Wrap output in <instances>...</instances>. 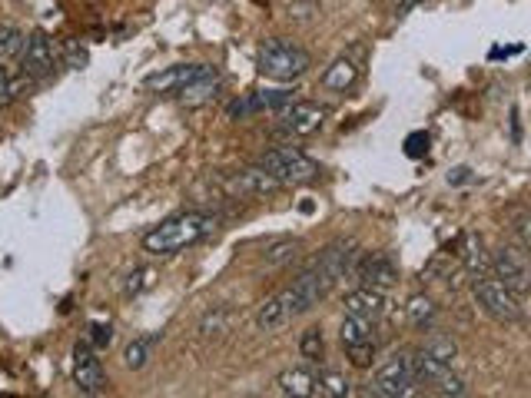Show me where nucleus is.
<instances>
[{
	"mask_svg": "<svg viewBox=\"0 0 531 398\" xmlns=\"http://www.w3.org/2000/svg\"><path fill=\"white\" fill-rule=\"evenodd\" d=\"M213 229H216L213 216H206V213H180V216L163 219L153 233L143 236V249L153 253V256H173V253H180V249H186V246H196L200 239L210 236Z\"/></svg>",
	"mask_w": 531,
	"mask_h": 398,
	"instance_id": "obj_1",
	"label": "nucleus"
},
{
	"mask_svg": "<svg viewBox=\"0 0 531 398\" xmlns=\"http://www.w3.org/2000/svg\"><path fill=\"white\" fill-rule=\"evenodd\" d=\"M309 67H312V57L286 37H273L259 47V73L269 80H279V83L299 80Z\"/></svg>",
	"mask_w": 531,
	"mask_h": 398,
	"instance_id": "obj_2",
	"label": "nucleus"
},
{
	"mask_svg": "<svg viewBox=\"0 0 531 398\" xmlns=\"http://www.w3.org/2000/svg\"><path fill=\"white\" fill-rule=\"evenodd\" d=\"M329 289H332V282L326 279V272L312 263L306 272H299V276L289 282L283 292H276V299H279V306L286 309L289 322H293L296 316H303V312L316 309L319 299H326Z\"/></svg>",
	"mask_w": 531,
	"mask_h": 398,
	"instance_id": "obj_3",
	"label": "nucleus"
},
{
	"mask_svg": "<svg viewBox=\"0 0 531 398\" xmlns=\"http://www.w3.org/2000/svg\"><path fill=\"white\" fill-rule=\"evenodd\" d=\"M259 166L266 173H273L283 186H299V183H312L319 176V163L312 156L293 150V146H279V150H269L259 156Z\"/></svg>",
	"mask_w": 531,
	"mask_h": 398,
	"instance_id": "obj_4",
	"label": "nucleus"
},
{
	"mask_svg": "<svg viewBox=\"0 0 531 398\" xmlns=\"http://www.w3.org/2000/svg\"><path fill=\"white\" fill-rule=\"evenodd\" d=\"M472 292L478 299V306H482L488 316H492L495 322H522V302H518V296L508 286H502L495 276H475L472 282Z\"/></svg>",
	"mask_w": 531,
	"mask_h": 398,
	"instance_id": "obj_5",
	"label": "nucleus"
},
{
	"mask_svg": "<svg viewBox=\"0 0 531 398\" xmlns=\"http://www.w3.org/2000/svg\"><path fill=\"white\" fill-rule=\"evenodd\" d=\"M419 389L415 382V359L409 352H395L389 362L379 365L376 379H372V395L382 398H405Z\"/></svg>",
	"mask_w": 531,
	"mask_h": 398,
	"instance_id": "obj_6",
	"label": "nucleus"
},
{
	"mask_svg": "<svg viewBox=\"0 0 531 398\" xmlns=\"http://www.w3.org/2000/svg\"><path fill=\"white\" fill-rule=\"evenodd\" d=\"M372 326L376 322L362 316H346L339 326V342L356 369H369L372 359H376V332H372Z\"/></svg>",
	"mask_w": 531,
	"mask_h": 398,
	"instance_id": "obj_7",
	"label": "nucleus"
},
{
	"mask_svg": "<svg viewBox=\"0 0 531 398\" xmlns=\"http://www.w3.org/2000/svg\"><path fill=\"white\" fill-rule=\"evenodd\" d=\"M492 269L495 279L515 292V296H525L531 286V266H528V253L518 246H502L492 256Z\"/></svg>",
	"mask_w": 531,
	"mask_h": 398,
	"instance_id": "obj_8",
	"label": "nucleus"
},
{
	"mask_svg": "<svg viewBox=\"0 0 531 398\" xmlns=\"http://www.w3.org/2000/svg\"><path fill=\"white\" fill-rule=\"evenodd\" d=\"M54 67H57L54 40H50L44 30L30 34L24 40V50H20V70H24V77L40 80V77H47V73H54Z\"/></svg>",
	"mask_w": 531,
	"mask_h": 398,
	"instance_id": "obj_9",
	"label": "nucleus"
},
{
	"mask_svg": "<svg viewBox=\"0 0 531 398\" xmlns=\"http://www.w3.org/2000/svg\"><path fill=\"white\" fill-rule=\"evenodd\" d=\"M326 123V110L319 103H306V100H293L279 110V127L293 136H312L319 133V127Z\"/></svg>",
	"mask_w": 531,
	"mask_h": 398,
	"instance_id": "obj_10",
	"label": "nucleus"
},
{
	"mask_svg": "<svg viewBox=\"0 0 531 398\" xmlns=\"http://www.w3.org/2000/svg\"><path fill=\"white\" fill-rule=\"evenodd\" d=\"M74 385L80 395H100L107 389V372H103L97 352L87 342L74 349Z\"/></svg>",
	"mask_w": 531,
	"mask_h": 398,
	"instance_id": "obj_11",
	"label": "nucleus"
},
{
	"mask_svg": "<svg viewBox=\"0 0 531 398\" xmlns=\"http://www.w3.org/2000/svg\"><path fill=\"white\" fill-rule=\"evenodd\" d=\"M286 103H293V93L289 90H256V93H249V97L243 100H233L226 107V117L229 120H246V117H253V113H279L286 107Z\"/></svg>",
	"mask_w": 531,
	"mask_h": 398,
	"instance_id": "obj_12",
	"label": "nucleus"
},
{
	"mask_svg": "<svg viewBox=\"0 0 531 398\" xmlns=\"http://www.w3.org/2000/svg\"><path fill=\"white\" fill-rule=\"evenodd\" d=\"M356 259H359L356 243H352V239H339V243H332V246L322 249V256L316 259V266L326 272V279L332 282V286H336V282H342L352 269H356Z\"/></svg>",
	"mask_w": 531,
	"mask_h": 398,
	"instance_id": "obj_13",
	"label": "nucleus"
},
{
	"mask_svg": "<svg viewBox=\"0 0 531 398\" xmlns=\"http://www.w3.org/2000/svg\"><path fill=\"white\" fill-rule=\"evenodd\" d=\"M216 67H206V64H180V67H166L160 73H153L147 77V90L153 93H180L186 83H193L196 77H206V73H213Z\"/></svg>",
	"mask_w": 531,
	"mask_h": 398,
	"instance_id": "obj_14",
	"label": "nucleus"
},
{
	"mask_svg": "<svg viewBox=\"0 0 531 398\" xmlns=\"http://www.w3.org/2000/svg\"><path fill=\"white\" fill-rule=\"evenodd\" d=\"M226 186H229V193H236V196H266V193L283 190V183H279L273 173H266L263 166H253V170L229 176Z\"/></svg>",
	"mask_w": 531,
	"mask_h": 398,
	"instance_id": "obj_15",
	"label": "nucleus"
},
{
	"mask_svg": "<svg viewBox=\"0 0 531 398\" xmlns=\"http://www.w3.org/2000/svg\"><path fill=\"white\" fill-rule=\"evenodd\" d=\"M356 276L362 286H369V289H389L395 279H399V266H395V259L392 256H369V259H362V263L356 266Z\"/></svg>",
	"mask_w": 531,
	"mask_h": 398,
	"instance_id": "obj_16",
	"label": "nucleus"
},
{
	"mask_svg": "<svg viewBox=\"0 0 531 398\" xmlns=\"http://www.w3.org/2000/svg\"><path fill=\"white\" fill-rule=\"evenodd\" d=\"M382 312H385V296H382V289H369V286H362V289H352L349 296H346V316H362V319H382Z\"/></svg>",
	"mask_w": 531,
	"mask_h": 398,
	"instance_id": "obj_17",
	"label": "nucleus"
},
{
	"mask_svg": "<svg viewBox=\"0 0 531 398\" xmlns=\"http://www.w3.org/2000/svg\"><path fill=\"white\" fill-rule=\"evenodd\" d=\"M276 392L279 395H293V398L316 395V375H312L309 369H286L276 379Z\"/></svg>",
	"mask_w": 531,
	"mask_h": 398,
	"instance_id": "obj_18",
	"label": "nucleus"
},
{
	"mask_svg": "<svg viewBox=\"0 0 531 398\" xmlns=\"http://www.w3.org/2000/svg\"><path fill=\"white\" fill-rule=\"evenodd\" d=\"M356 77H359V67L352 64L349 57H339V60H332V64L326 67V73H322V87L336 90V93H346L352 83H356Z\"/></svg>",
	"mask_w": 531,
	"mask_h": 398,
	"instance_id": "obj_19",
	"label": "nucleus"
},
{
	"mask_svg": "<svg viewBox=\"0 0 531 398\" xmlns=\"http://www.w3.org/2000/svg\"><path fill=\"white\" fill-rule=\"evenodd\" d=\"M216 90H220V73H206V77H196L193 83H186L180 90V100L186 107H200V103H210L216 97Z\"/></svg>",
	"mask_w": 531,
	"mask_h": 398,
	"instance_id": "obj_20",
	"label": "nucleus"
},
{
	"mask_svg": "<svg viewBox=\"0 0 531 398\" xmlns=\"http://www.w3.org/2000/svg\"><path fill=\"white\" fill-rule=\"evenodd\" d=\"M462 266L472 272V276H482V272L488 269V256H485V246L482 239H478L475 233H465L462 236Z\"/></svg>",
	"mask_w": 531,
	"mask_h": 398,
	"instance_id": "obj_21",
	"label": "nucleus"
},
{
	"mask_svg": "<svg viewBox=\"0 0 531 398\" xmlns=\"http://www.w3.org/2000/svg\"><path fill=\"white\" fill-rule=\"evenodd\" d=\"M299 253H303V243L293 236H283V239H273V243L266 246L263 259H266V266H289Z\"/></svg>",
	"mask_w": 531,
	"mask_h": 398,
	"instance_id": "obj_22",
	"label": "nucleus"
},
{
	"mask_svg": "<svg viewBox=\"0 0 531 398\" xmlns=\"http://www.w3.org/2000/svg\"><path fill=\"white\" fill-rule=\"evenodd\" d=\"M422 352L429 355V359H435V362H445V365H452V362H455V355H458V345H455V339H452V335L432 332L429 339H425Z\"/></svg>",
	"mask_w": 531,
	"mask_h": 398,
	"instance_id": "obj_23",
	"label": "nucleus"
},
{
	"mask_svg": "<svg viewBox=\"0 0 531 398\" xmlns=\"http://www.w3.org/2000/svg\"><path fill=\"white\" fill-rule=\"evenodd\" d=\"M316 395H326V398H346L352 395V385L342 372H332V369H322L316 375Z\"/></svg>",
	"mask_w": 531,
	"mask_h": 398,
	"instance_id": "obj_24",
	"label": "nucleus"
},
{
	"mask_svg": "<svg viewBox=\"0 0 531 398\" xmlns=\"http://www.w3.org/2000/svg\"><path fill=\"white\" fill-rule=\"evenodd\" d=\"M405 316L415 329H429L435 322V302L429 296H412L409 306H405Z\"/></svg>",
	"mask_w": 531,
	"mask_h": 398,
	"instance_id": "obj_25",
	"label": "nucleus"
},
{
	"mask_svg": "<svg viewBox=\"0 0 531 398\" xmlns=\"http://www.w3.org/2000/svg\"><path fill=\"white\" fill-rule=\"evenodd\" d=\"M299 352H303L306 362H322V355H326V339H322L319 326H309L303 332V339H299Z\"/></svg>",
	"mask_w": 531,
	"mask_h": 398,
	"instance_id": "obj_26",
	"label": "nucleus"
},
{
	"mask_svg": "<svg viewBox=\"0 0 531 398\" xmlns=\"http://www.w3.org/2000/svg\"><path fill=\"white\" fill-rule=\"evenodd\" d=\"M160 335H150V339H137L127 345V352H123V362H127V369H143V365L150 362V352Z\"/></svg>",
	"mask_w": 531,
	"mask_h": 398,
	"instance_id": "obj_27",
	"label": "nucleus"
},
{
	"mask_svg": "<svg viewBox=\"0 0 531 398\" xmlns=\"http://www.w3.org/2000/svg\"><path fill=\"white\" fill-rule=\"evenodd\" d=\"M24 34L14 27H0V64H10V60L20 57V50H24Z\"/></svg>",
	"mask_w": 531,
	"mask_h": 398,
	"instance_id": "obj_28",
	"label": "nucleus"
},
{
	"mask_svg": "<svg viewBox=\"0 0 531 398\" xmlns=\"http://www.w3.org/2000/svg\"><path fill=\"white\" fill-rule=\"evenodd\" d=\"M429 133L425 130H415V133H409L405 136V156H412V160H422L425 153H429Z\"/></svg>",
	"mask_w": 531,
	"mask_h": 398,
	"instance_id": "obj_29",
	"label": "nucleus"
},
{
	"mask_svg": "<svg viewBox=\"0 0 531 398\" xmlns=\"http://www.w3.org/2000/svg\"><path fill=\"white\" fill-rule=\"evenodd\" d=\"M153 286V269H137V272H130L127 276V292L130 296H140L143 289H150Z\"/></svg>",
	"mask_w": 531,
	"mask_h": 398,
	"instance_id": "obj_30",
	"label": "nucleus"
},
{
	"mask_svg": "<svg viewBox=\"0 0 531 398\" xmlns=\"http://www.w3.org/2000/svg\"><path fill=\"white\" fill-rule=\"evenodd\" d=\"M531 216L528 213H522V216H518L515 219V236H518V249H525V253H528V249H531Z\"/></svg>",
	"mask_w": 531,
	"mask_h": 398,
	"instance_id": "obj_31",
	"label": "nucleus"
},
{
	"mask_svg": "<svg viewBox=\"0 0 531 398\" xmlns=\"http://www.w3.org/2000/svg\"><path fill=\"white\" fill-rule=\"evenodd\" d=\"M90 342L97 345V349H103V345L113 342V329L103 326V322H93V326H90Z\"/></svg>",
	"mask_w": 531,
	"mask_h": 398,
	"instance_id": "obj_32",
	"label": "nucleus"
},
{
	"mask_svg": "<svg viewBox=\"0 0 531 398\" xmlns=\"http://www.w3.org/2000/svg\"><path fill=\"white\" fill-rule=\"evenodd\" d=\"M14 93H17V80L10 77L4 64H0V100H10Z\"/></svg>",
	"mask_w": 531,
	"mask_h": 398,
	"instance_id": "obj_33",
	"label": "nucleus"
},
{
	"mask_svg": "<svg viewBox=\"0 0 531 398\" xmlns=\"http://www.w3.org/2000/svg\"><path fill=\"white\" fill-rule=\"evenodd\" d=\"M223 322H226V312H216V316H213V312H210V316H206V319H203V326H200V332H203V335H213V329H216V332H220V329H223Z\"/></svg>",
	"mask_w": 531,
	"mask_h": 398,
	"instance_id": "obj_34",
	"label": "nucleus"
},
{
	"mask_svg": "<svg viewBox=\"0 0 531 398\" xmlns=\"http://www.w3.org/2000/svg\"><path fill=\"white\" fill-rule=\"evenodd\" d=\"M468 180V166H458V170L449 176V183H465Z\"/></svg>",
	"mask_w": 531,
	"mask_h": 398,
	"instance_id": "obj_35",
	"label": "nucleus"
},
{
	"mask_svg": "<svg viewBox=\"0 0 531 398\" xmlns=\"http://www.w3.org/2000/svg\"><path fill=\"white\" fill-rule=\"evenodd\" d=\"M415 4H419V0H399V17L409 14V10H412Z\"/></svg>",
	"mask_w": 531,
	"mask_h": 398,
	"instance_id": "obj_36",
	"label": "nucleus"
}]
</instances>
